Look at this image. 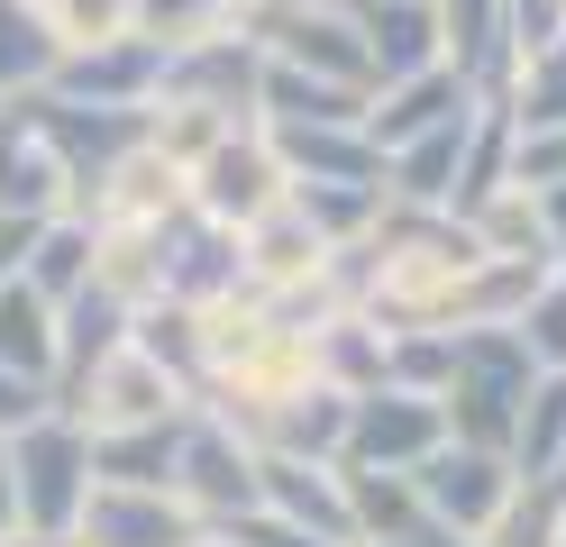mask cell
<instances>
[{
    "label": "cell",
    "instance_id": "obj_32",
    "mask_svg": "<svg viewBox=\"0 0 566 547\" xmlns=\"http://www.w3.org/2000/svg\"><path fill=\"white\" fill-rule=\"evenodd\" d=\"M503 19H512V55L566 46V0H503Z\"/></svg>",
    "mask_w": 566,
    "mask_h": 547
},
{
    "label": "cell",
    "instance_id": "obj_24",
    "mask_svg": "<svg viewBox=\"0 0 566 547\" xmlns=\"http://www.w3.org/2000/svg\"><path fill=\"white\" fill-rule=\"evenodd\" d=\"M557 456H566V375H539L530 401H521V429H512L503 465H512V484H548Z\"/></svg>",
    "mask_w": 566,
    "mask_h": 547
},
{
    "label": "cell",
    "instance_id": "obj_38",
    "mask_svg": "<svg viewBox=\"0 0 566 547\" xmlns=\"http://www.w3.org/2000/svg\"><path fill=\"white\" fill-rule=\"evenodd\" d=\"M201 547H229V538H201Z\"/></svg>",
    "mask_w": 566,
    "mask_h": 547
},
{
    "label": "cell",
    "instance_id": "obj_11",
    "mask_svg": "<svg viewBox=\"0 0 566 547\" xmlns=\"http://www.w3.org/2000/svg\"><path fill=\"white\" fill-rule=\"evenodd\" d=\"M174 411H184V392H174L147 356H128V347H119L111 365H92L83 392L64 401V420H83L92 438H101V429H147V420H174Z\"/></svg>",
    "mask_w": 566,
    "mask_h": 547
},
{
    "label": "cell",
    "instance_id": "obj_22",
    "mask_svg": "<svg viewBox=\"0 0 566 547\" xmlns=\"http://www.w3.org/2000/svg\"><path fill=\"white\" fill-rule=\"evenodd\" d=\"M55 64H64V46H55L46 10L38 0H0V109L28 101V92H46Z\"/></svg>",
    "mask_w": 566,
    "mask_h": 547
},
{
    "label": "cell",
    "instance_id": "obj_2",
    "mask_svg": "<svg viewBox=\"0 0 566 547\" xmlns=\"http://www.w3.org/2000/svg\"><path fill=\"white\" fill-rule=\"evenodd\" d=\"M147 265H156V302H174V311H220L238 292H256L247 283V255H238V229L201 219L192 201H174L147 229Z\"/></svg>",
    "mask_w": 566,
    "mask_h": 547
},
{
    "label": "cell",
    "instance_id": "obj_36",
    "mask_svg": "<svg viewBox=\"0 0 566 547\" xmlns=\"http://www.w3.org/2000/svg\"><path fill=\"white\" fill-rule=\"evenodd\" d=\"M0 547H74V538H0Z\"/></svg>",
    "mask_w": 566,
    "mask_h": 547
},
{
    "label": "cell",
    "instance_id": "obj_23",
    "mask_svg": "<svg viewBox=\"0 0 566 547\" xmlns=\"http://www.w3.org/2000/svg\"><path fill=\"white\" fill-rule=\"evenodd\" d=\"M0 375H19V383H55V311L28 292L19 274L0 283Z\"/></svg>",
    "mask_w": 566,
    "mask_h": 547
},
{
    "label": "cell",
    "instance_id": "obj_9",
    "mask_svg": "<svg viewBox=\"0 0 566 547\" xmlns=\"http://www.w3.org/2000/svg\"><path fill=\"white\" fill-rule=\"evenodd\" d=\"M338 10H347V28H357V46L375 64V92H394V83L439 64V10L430 0H338Z\"/></svg>",
    "mask_w": 566,
    "mask_h": 547
},
{
    "label": "cell",
    "instance_id": "obj_6",
    "mask_svg": "<svg viewBox=\"0 0 566 547\" xmlns=\"http://www.w3.org/2000/svg\"><path fill=\"white\" fill-rule=\"evenodd\" d=\"M439 448H448L439 401H411V392H357L347 401V438H338L347 474H411L420 456H439Z\"/></svg>",
    "mask_w": 566,
    "mask_h": 547
},
{
    "label": "cell",
    "instance_id": "obj_14",
    "mask_svg": "<svg viewBox=\"0 0 566 547\" xmlns=\"http://www.w3.org/2000/svg\"><path fill=\"white\" fill-rule=\"evenodd\" d=\"M256 137L283 165V182H384V156L366 146V128H274V119H256Z\"/></svg>",
    "mask_w": 566,
    "mask_h": 547
},
{
    "label": "cell",
    "instance_id": "obj_8",
    "mask_svg": "<svg viewBox=\"0 0 566 547\" xmlns=\"http://www.w3.org/2000/svg\"><path fill=\"white\" fill-rule=\"evenodd\" d=\"M165 55H174V46H156V36H111V46L64 55L46 92H55V101H74V109H156Z\"/></svg>",
    "mask_w": 566,
    "mask_h": 547
},
{
    "label": "cell",
    "instance_id": "obj_34",
    "mask_svg": "<svg viewBox=\"0 0 566 547\" xmlns=\"http://www.w3.org/2000/svg\"><path fill=\"white\" fill-rule=\"evenodd\" d=\"M28 238H38V219H0V283L19 274V255H28Z\"/></svg>",
    "mask_w": 566,
    "mask_h": 547
},
{
    "label": "cell",
    "instance_id": "obj_20",
    "mask_svg": "<svg viewBox=\"0 0 566 547\" xmlns=\"http://www.w3.org/2000/svg\"><path fill=\"white\" fill-rule=\"evenodd\" d=\"M283 210H293L321 246H357L384 219V182H283Z\"/></svg>",
    "mask_w": 566,
    "mask_h": 547
},
{
    "label": "cell",
    "instance_id": "obj_29",
    "mask_svg": "<svg viewBox=\"0 0 566 547\" xmlns=\"http://www.w3.org/2000/svg\"><path fill=\"white\" fill-rule=\"evenodd\" d=\"M46 28H55L64 55L111 46V36H137V28H128V0H46Z\"/></svg>",
    "mask_w": 566,
    "mask_h": 547
},
{
    "label": "cell",
    "instance_id": "obj_37",
    "mask_svg": "<svg viewBox=\"0 0 566 547\" xmlns=\"http://www.w3.org/2000/svg\"><path fill=\"white\" fill-rule=\"evenodd\" d=\"M557 547H566V511H557Z\"/></svg>",
    "mask_w": 566,
    "mask_h": 547
},
{
    "label": "cell",
    "instance_id": "obj_10",
    "mask_svg": "<svg viewBox=\"0 0 566 547\" xmlns=\"http://www.w3.org/2000/svg\"><path fill=\"white\" fill-rule=\"evenodd\" d=\"M439 10V64L467 83L475 101H503L512 83V19H503V0H430Z\"/></svg>",
    "mask_w": 566,
    "mask_h": 547
},
{
    "label": "cell",
    "instance_id": "obj_33",
    "mask_svg": "<svg viewBox=\"0 0 566 547\" xmlns=\"http://www.w3.org/2000/svg\"><path fill=\"white\" fill-rule=\"evenodd\" d=\"M46 411V392L38 383H19V375H0V438H10V429H28V420H38Z\"/></svg>",
    "mask_w": 566,
    "mask_h": 547
},
{
    "label": "cell",
    "instance_id": "obj_5",
    "mask_svg": "<svg viewBox=\"0 0 566 547\" xmlns=\"http://www.w3.org/2000/svg\"><path fill=\"white\" fill-rule=\"evenodd\" d=\"M411 493H420V511H430L448 538H467V547H475V538L512 511V493H521V484H512V465H503V456L457 448V438H448L439 456H420V465H411Z\"/></svg>",
    "mask_w": 566,
    "mask_h": 547
},
{
    "label": "cell",
    "instance_id": "obj_35",
    "mask_svg": "<svg viewBox=\"0 0 566 547\" xmlns=\"http://www.w3.org/2000/svg\"><path fill=\"white\" fill-rule=\"evenodd\" d=\"M0 538H19V502H10V456H0Z\"/></svg>",
    "mask_w": 566,
    "mask_h": 547
},
{
    "label": "cell",
    "instance_id": "obj_31",
    "mask_svg": "<svg viewBox=\"0 0 566 547\" xmlns=\"http://www.w3.org/2000/svg\"><path fill=\"white\" fill-rule=\"evenodd\" d=\"M475 547H557V502L521 484V493H512V511H503V520H493Z\"/></svg>",
    "mask_w": 566,
    "mask_h": 547
},
{
    "label": "cell",
    "instance_id": "obj_19",
    "mask_svg": "<svg viewBox=\"0 0 566 547\" xmlns=\"http://www.w3.org/2000/svg\"><path fill=\"white\" fill-rule=\"evenodd\" d=\"M64 210V173L19 109H0V219H55Z\"/></svg>",
    "mask_w": 566,
    "mask_h": 547
},
{
    "label": "cell",
    "instance_id": "obj_15",
    "mask_svg": "<svg viewBox=\"0 0 566 547\" xmlns=\"http://www.w3.org/2000/svg\"><path fill=\"white\" fill-rule=\"evenodd\" d=\"M457 109H475V92L457 83L448 64H430V73H411V83H394V92H375L366 101V146L375 156H394V146H411L420 128H439V119H457Z\"/></svg>",
    "mask_w": 566,
    "mask_h": 547
},
{
    "label": "cell",
    "instance_id": "obj_25",
    "mask_svg": "<svg viewBox=\"0 0 566 547\" xmlns=\"http://www.w3.org/2000/svg\"><path fill=\"white\" fill-rule=\"evenodd\" d=\"M375 392L439 401L448 392V328H384V383Z\"/></svg>",
    "mask_w": 566,
    "mask_h": 547
},
{
    "label": "cell",
    "instance_id": "obj_27",
    "mask_svg": "<svg viewBox=\"0 0 566 547\" xmlns=\"http://www.w3.org/2000/svg\"><path fill=\"white\" fill-rule=\"evenodd\" d=\"M238 19V0H128V28L156 36V46H192V36H220Z\"/></svg>",
    "mask_w": 566,
    "mask_h": 547
},
{
    "label": "cell",
    "instance_id": "obj_30",
    "mask_svg": "<svg viewBox=\"0 0 566 547\" xmlns=\"http://www.w3.org/2000/svg\"><path fill=\"white\" fill-rule=\"evenodd\" d=\"M503 182H512L521 201H530V192H548V182H566V128H512Z\"/></svg>",
    "mask_w": 566,
    "mask_h": 547
},
{
    "label": "cell",
    "instance_id": "obj_4",
    "mask_svg": "<svg viewBox=\"0 0 566 547\" xmlns=\"http://www.w3.org/2000/svg\"><path fill=\"white\" fill-rule=\"evenodd\" d=\"M174 502L192 511L201 529H229L256 511V448L210 420V411H184V456H174Z\"/></svg>",
    "mask_w": 566,
    "mask_h": 547
},
{
    "label": "cell",
    "instance_id": "obj_12",
    "mask_svg": "<svg viewBox=\"0 0 566 547\" xmlns=\"http://www.w3.org/2000/svg\"><path fill=\"white\" fill-rule=\"evenodd\" d=\"M74 547H201V520L174 493H119V484H92Z\"/></svg>",
    "mask_w": 566,
    "mask_h": 547
},
{
    "label": "cell",
    "instance_id": "obj_18",
    "mask_svg": "<svg viewBox=\"0 0 566 547\" xmlns=\"http://www.w3.org/2000/svg\"><path fill=\"white\" fill-rule=\"evenodd\" d=\"M128 356H147L156 375L184 392V411L210 392V356H201V311H174V302H147L128 311Z\"/></svg>",
    "mask_w": 566,
    "mask_h": 547
},
{
    "label": "cell",
    "instance_id": "obj_28",
    "mask_svg": "<svg viewBox=\"0 0 566 547\" xmlns=\"http://www.w3.org/2000/svg\"><path fill=\"white\" fill-rule=\"evenodd\" d=\"M512 338H521V356L539 365V375H566V274H548L539 292H530V311L512 319Z\"/></svg>",
    "mask_w": 566,
    "mask_h": 547
},
{
    "label": "cell",
    "instance_id": "obj_7",
    "mask_svg": "<svg viewBox=\"0 0 566 547\" xmlns=\"http://www.w3.org/2000/svg\"><path fill=\"white\" fill-rule=\"evenodd\" d=\"M184 201H192L201 219H220V229H256V219L283 201V165L265 156L256 128H238V137H220V146L184 173Z\"/></svg>",
    "mask_w": 566,
    "mask_h": 547
},
{
    "label": "cell",
    "instance_id": "obj_3",
    "mask_svg": "<svg viewBox=\"0 0 566 547\" xmlns=\"http://www.w3.org/2000/svg\"><path fill=\"white\" fill-rule=\"evenodd\" d=\"M256 73H265V46L256 36H192V46L165 55V83H156V109H201V119H229V128H256Z\"/></svg>",
    "mask_w": 566,
    "mask_h": 547
},
{
    "label": "cell",
    "instance_id": "obj_17",
    "mask_svg": "<svg viewBox=\"0 0 566 547\" xmlns=\"http://www.w3.org/2000/svg\"><path fill=\"white\" fill-rule=\"evenodd\" d=\"M174 456H184V411L147 429H101L92 438V484L119 493H174Z\"/></svg>",
    "mask_w": 566,
    "mask_h": 547
},
{
    "label": "cell",
    "instance_id": "obj_21",
    "mask_svg": "<svg viewBox=\"0 0 566 547\" xmlns=\"http://www.w3.org/2000/svg\"><path fill=\"white\" fill-rule=\"evenodd\" d=\"M311 383H329V392H375L384 383V328L366 311H338L329 328H311Z\"/></svg>",
    "mask_w": 566,
    "mask_h": 547
},
{
    "label": "cell",
    "instance_id": "obj_26",
    "mask_svg": "<svg viewBox=\"0 0 566 547\" xmlns=\"http://www.w3.org/2000/svg\"><path fill=\"white\" fill-rule=\"evenodd\" d=\"M503 119H512V128H566V46L512 64V83H503Z\"/></svg>",
    "mask_w": 566,
    "mask_h": 547
},
{
    "label": "cell",
    "instance_id": "obj_1",
    "mask_svg": "<svg viewBox=\"0 0 566 547\" xmlns=\"http://www.w3.org/2000/svg\"><path fill=\"white\" fill-rule=\"evenodd\" d=\"M0 456H10L19 538H74L83 502H92V429L64 420V411H38L28 429L0 438Z\"/></svg>",
    "mask_w": 566,
    "mask_h": 547
},
{
    "label": "cell",
    "instance_id": "obj_16",
    "mask_svg": "<svg viewBox=\"0 0 566 547\" xmlns=\"http://www.w3.org/2000/svg\"><path fill=\"white\" fill-rule=\"evenodd\" d=\"M92 274H101V229H92V219H74V210L38 219V238H28V255H19V283L38 292L46 311H64Z\"/></svg>",
    "mask_w": 566,
    "mask_h": 547
},
{
    "label": "cell",
    "instance_id": "obj_39",
    "mask_svg": "<svg viewBox=\"0 0 566 547\" xmlns=\"http://www.w3.org/2000/svg\"><path fill=\"white\" fill-rule=\"evenodd\" d=\"M38 10H46V0H38Z\"/></svg>",
    "mask_w": 566,
    "mask_h": 547
},
{
    "label": "cell",
    "instance_id": "obj_13",
    "mask_svg": "<svg viewBox=\"0 0 566 547\" xmlns=\"http://www.w3.org/2000/svg\"><path fill=\"white\" fill-rule=\"evenodd\" d=\"M256 511L311 529L321 547H357L347 529V493H338V465H293V456H256Z\"/></svg>",
    "mask_w": 566,
    "mask_h": 547
}]
</instances>
